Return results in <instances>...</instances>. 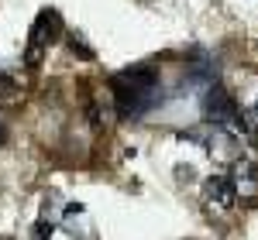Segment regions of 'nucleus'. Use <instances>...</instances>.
Wrapping results in <instances>:
<instances>
[{
    "label": "nucleus",
    "mask_w": 258,
    "mask_h": 240,
    "mask_svg": "<svg viewBox=\"0 0 258 240\" xmlns=\"http://www.w3.org/2000/svg\"><path fill=\"white\" fill-rule=\"evenodd\" d=\"M203 117L210 120L214 127L234 124V127L244 131V120H241V110H238V103H234V96H231L224 86H217V82H210V89H207V96H203Z\"/></svg>",
    "instance_id": "7ed1b4c3"
},
{
    "label": "nucleus",
    "mask_w": 258,
    "mask_h": 240,
    "mask_svg": "<svg viewBox=\"0 0 258 240\" xmlns=\"http://www.w3.org/2000/svg\"><path fill=\"white\" fill-rule=\"evenodd\" d=\"M203 199L207 202H217V206H234L238 199V189H234V179L231 175H210V179L203 182Z\"/></svg>",
    "instance_id": "39448f33"
},
{
    "label": "nucleus",
    "mask_w": 258,
    "mask_h": 240,
    "mask_svg": "<svg viewBox=\"0 0 258 240\" xmlns=\"http://www.w3.org/2000/svg\"><path fill=\"white\" fill-rule=\"evenodd\" d=\"M189 79L210 86V82L217 79V62L210 59L207 52H193V59H189Z\"/></svg>",
    "instance_id": "423d86ee"
},
{
    "label": "nucleus",
    "mask_w": 258,
    "mask_h": 240,
    "mask_svg": "<svg viewBox=\"0 0 258 240\" xmlns=\"http://www.w3.org/2000/svg\"><path fill=\"white\" fill-rule=\"evenodd\" d=\"M14 93H18V82L7 79V76H0V100H11Z\"/></svg>",
    "instance_id": "6e6552de"
},
{
    "label": "nucleus",
    "mask_w": 258,
    "mask_h": 240,
    "mask_svg": "<svg viewBox=\"0 0 258 240\" xmlns=\"http://www.w3.org/2000/svg\"><path fill=\"white\" fill-rule=\"evenodd\" d=\"M0 141H4V124H0Z\"/></svg>",
    "instance_id": "1a4fd4ad"
},
{
    "label": "nucleus",
    "mask_w": 258,
    "mask_h": 240,
    "mask_svg": "<svg viewBox=\"0 0 258 240\" xmlns=\"http://www.w3.org/2000/svg\"><path fill=\"white\" fill-rule=\"evenodd\" d=\"M255 117H258V106H255Z\"/></svg>",
    "instance_id": "9d476101"
},
{
    "label": "nucleus",
    "mask_w": 258,
    "mask_h": 240,
    "mask_svg": "<svg viewBox=\"0 0 258 240\" xmlns=\"http://www.w3.org/2000/svg\"><path fill=\"white\" fill-rule=\"evenodd\" d=\"M69 48H73L76 55H83V59H86V62L93 59V48H90V45H86V41H83L80 35H69Z\"/></svg>",
    "instance_id": "0eeeda50"
},
{
    "label": "nucleus",
    "mask_w": 258,
    "mask_h": 240,
    "mask_svg": "<svg viewBox=\"0 0 258 240\" xmlns=\"http://www.w3.org/2000/svg\"><path fill=\"white\" fill-rule=\"evenodd\" d=\"M159 89H162V82H159V69L155 65H131V69H120L110 79V93H114V103H117V113L131 117V120L148 113L162 100Z\"/></svg>",
    "instance_id": "f257e3e1"
},
{
    "label": "nucleus",
    "mask_w": 258,
    "mask_h": 240,
    "mask_svg": "<svg viewBox=\"0 0 258 240\" xmlns=\"http://www.w3.org/2000/svg\"><path fill=\"white\" fill-rule=\"evenodd\" d=\"M231 179H234V189H238V199L258 202V165H255V161L241 158Z\"/></svg>",
    "instance_id": "20e7f679"
},
{
    "label": "nucleus",
    "mask_w": 258,
    "mask_h": 240,
    "mask_svg": "<svg viewBox=\"0 0 258 240\" xmlns=\"http://www.w3.org/2000/svg\"><path fill=\"white\" fill-rule=\"evenodd\" d=\"M59 38H62V14H59V11H52V7H45L38 18H35V24H31L28 52H24V65H28V69H38L45 48L55 45Z\"/></svg>",
    "instance_id": "f03ea898"
}]
</instances>
